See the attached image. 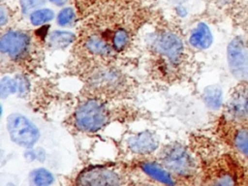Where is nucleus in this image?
I'll use <instances>...</instances> for the list:
<instances>
[{"instance_id": "nucleus-1", "label": "nucleus", "mask_w": 248, "mask_h": 186, "mask_svg": "<svg viewBox=\"0 0 248 186\" xmlns=\"http://www.w3.org/2000/svg\"><path fill=\"white\" fill-rule=\"evenodd\" d=\"M151 49L157 56V67L161 73L171 75L182 63L185 54L183 41L175 31L159 29L153 34Z\"/></svg>"}, {"instance_id": "nucleus-2", "label": "nucleus", "mask_w": 248, "mask_h": 186, "mask_svg": "<svg viewBox=\"0 0 248 186\" xmlns=\"http://www.w3.org/2000/svg\"><path fill=\"white\" fill-rule=\"evenodd\" d=\"M108 121V108L100 98L90 97L82 101L74 112V124L83 133H96Z\"/></svg>"}, {"instance_id": "nucleus-3", "label": "nucleus", "mask_w": 248, "mask_h": 186, "mask_svg": "<svg viewBox=\"0 0 248 186\" xmlns=\"http://www.w3.org/2000/svg\"><path fill=\"white\" fill-rule=\"evenodd\" d=\"M90 66L91 69L87 75L86 82L93 92L112 96L123 91L125 87V78L123 74L112 67L110 63H99Z\"/></svg>"}, {"instance_id": "nucleus-4", "label": "nucleus", "mask_w": 248, "mask_h": 186, "mask_svg": "<svg viewBox=\"0 0 248 186\" xmlns=\"http://www.w3.org/2000/svg\"><path fill=\"white\" fill-rule=\"evenodd\" d=\"M0 52L12 62L18 64L28 62L33 52L32 38L25 31H6L0 39Z\"/></svg>"}, {"instance_id": "nucleus-5", "label": "nucleus", "mask_w": 248, "mask_h": 186, "mask_svg": "<svg viewBox=\"0 0 248 186\" xmlns=\"http://www.w3.org/2000/svg\"><path fill=\"white\" fill-rule=\"evenodd\" d=\"M160 164L171 173L189 178L196 172V164L188 150L179 143L167 145L159 155Z\"/></svg>"}, {"instance_id": "nucleus-6", "label": "nucleus", "mask_w": 248, "mask_h": 186, "mask_svg": "<svg viewBox=\"0 0 248 186\" xmlns=\"http://www.w3.org/2000/svg\"><path fill=\"white\" fill-rule=\"evenodd\" d=\"M7 131L16 144L31 148L40 138L37 126L21 113H12L7 117Z\"/></svg>"}, {"instance_id": "nucleus-7", "label": "nucleus", "mask_w": 248, "mask_h": 186, "mask_svg": "<svg viewBox=\"0 0 248 186\" xmlns=\"http://www.w3.org/2000/svg\"><path fill=\"white\" fill-rule=\"evenodd\" d=\"M227 57L232 75L248 80V43L239 37L233 39L228 46Z\"/></svg>"}, {"instance_id": "nucleus-8", "label": "nucleus", "mask_w": 248, "mask_h": 186, "mask_svg": "<svg viewBox=\"0 0 248 186\" xmlns=\"http://www.w3.org/2000/svg\"><path fill=\"white\" fill-rule=\"evenodd\" d=\"M78 185H120L123 183L120 174L108 167H91L83 170L77 177Z\"/></svg>"}, {"instance_id": "nucleus-9", "label": "nucleus", "mask_w": 248, "mask_h": 186, "mask_svg": "<svg viewBox=\"0 0 248 186\" xmlns=\"http://www.w3.org/2000/svg\"><path fill=\"white\" fill-rule=\"evenodd\" d=\"M227 117L235 123H248V84H243L232 93L226 108Z\"/></svg>"}, {"instance_id": "nucleus-10", "label": "nucleus", "mask_w": 248, "mask_h": 186, "mask_svg": "<svg viewBox=\"0 0 248 186\" xmlns=\"http://www.w3.org/2000/svg\"><path fill=\"white\" fill-rule=\"evenodd\" d=\"M158 140L156 136L148 131L140 132L128 140V146L132 152L140 155H147L155 151L158 147Z\"/></svg>"}, {"instance_id": "nucleus-11", "label": "nucleus", "mask_w": 248, "mask_h": 186, "mask_svg": "<svg viewBox=\"0 0 248 186\" xmlns=\"http://www.w3.org/2000/svg\"><path fill=\"white\" fill-rule=\"evenodd\" d=\"M140 168L141 170L150 178L159 181L164 184L173 185L175 184V180L171 175V172L169 171L163 165L156 162L144 161L140 162Z\"/></svg>"}, {"instance_id": "nucleus-12", "label": "nucleus", "mask_w": 248, "mask_h": 186, "mask_svg": "<svg viewBox=\"0 0 248 186\" xmlns=\"http://www.w3.org/2000/svg\"><path fill=\"white\" fill-rule=\"evenodd\" d=\"M208 3L214 8L222 11L223 13L241 16L248 15V0H207Z\"/></svg>"}, {"instance_id": "nucleus-13", "label": "nucleus", "mask_w": 248, "mask_h": 186, "mask_svg": "<svg viewBox=\"0 0 248 186\" xmlns=\"http://www.w3.org/2000/svg\"><path fill=\"white\" fill-rule=\"evenodd\" d=\"M213 42V37L209 27L203 23L200 22L198 25L192 30L189 43L190 45L198 49H206L208 48Z\"/></svg>"}, {"instance_id": "nucleus-14", "label": "nucleus", "mask_w": 248, "mask_h": 186, "mask_svg": "<svg viewBox=\"0 0 248 186\" xmlns=\"http://www.w3.org/2000/svg\"><path fill=\"white\" fill-rule=\"evenodd\" d=\"M48 46L52 48H63L71 45L77 38L73 32L55 30L48 36Z\"/></svg>"}, {"instance_id": "nucleus-15", "label": "nucleus", "mask_w": 248, "mask_h": 186, "mask_svg": "<svg viewBox=\"0 0 248 186\" xmlns=\"http://www.w3.org/2000/svg\"><path fill=\"white\" fill-rule=\"evenodd\" d=\"M202 98L205 105L211 109H218L223 101L222 90L217 85H209L207 86L202 93Z\"/></svg>"}, {"instance_id": "nucleus-16", "label": "nucleus", "mask_w": 248, "mask_h": 186, "mask_svg": "<svg viewBox=\"0 0 248 186\" xmlns=\"http://www.w3.org/2000/svg\"><path fill=\"white\" fill-rule=\"evenodd\" d=\"M29 179L33 185L46 186L53 183L54 176L49 170L40 168V169H35L30 172Z\"/></svg>"}, {"instance_id": "nucleus-17", "label": "nucleus", "mask_w": 248, "mask_h": 186, "mask_svg": "<svg viewBox=\"0 0 248 186\" xmlns=\"http://www.w3.org/2000/svg\"><path fill=\"white\" fill-rule=\"evenodd\" d=\"M54 17V12L50 9H37L30 13L29 19L32 25L41 26L48 21H50Z\"/></svg>"}, {"instance_id": "nucleus-18", "label": "nucleus", "mask_w": 248, "mask_h": 186, "mask_svg": "<svg viewBox=\"0 0 248 186\" xmlns=\"http://www.w3.org/2000/svg\"><path fill=\"white\" fill-rule=\"evenodd\" d=\"M18 92V83L16 78H11L9 77H4L0 82V95L1 98H6L12 94Z\"/></svg>"}, {"instance_id": "nucleus-19", "label": "nucleus", "mask_w": 248, "mask_h": 186, "mask_svg": "<svg viewBox=\"0 0 248 186\" xmlns=\"http://www.w3.org/2000/svg\"><path fill=\"white\" fill-rule=\"evenodd\" d=\"M233 140L235 147L243 155L248 157V129H242L237 131Z\"/></svg>"}, {"instance_id": "nucleus-20", "label": "nucleus", "mask_w": 248, "mask_h": 186, "mask_svg": "<svg viewBox=\"0 0 248 186\" xmlns=\"http://www.w3.org/2000/svg\"><path fill=\"white\" fill-rule=\"evenodd\" d=\"M76 13L73 8L66 7L62 9L57 16V23L60 26H69L76 20Z\"/></svg>"}, {"instance_id": "nucleus-21", "label": "nucleus", "mask_w": 248, "mask_h": 186, "mask_svg": "<svg viewBox=\"0 0 248 186\" xmlns=\"http://www.w3.org/2000/svg\"><path fill=\"white\" fill-rule=\"evenodd\" d=\"M20 7L23 14H27L30 11H35L37 8L43 6L46 0H20Z\"/></svg>"}, {"instance_id": "nucleus-22", "label": "nucleus", "mask_w": 248, "mask_h": 186, "mask_svg": "<svg viewBox=\"0 0 248 186\" xmlns=\"http://www.w3.org/2000/svg\"><path fill=\"white\" fill-rule=\"evenodd\" d=\"M79 16H83L92 6L101 0H72Z\"/></svg>"}, {"instance_id": "nucleus-23", "label": "nucleus", "mask_w": 248, "mask_h": 186, "mask_svg": "<svg viewBox=\"0 0 248 186\" xmlns=\"http://www.w3.org/2000/svg\"><path fill=\"white\" fill-rule=\"evenodd\" d=\"M16 79H17V83H18V93H19V95L20 96L26 95L28 93L29 87H30V83H29L28 79L23 76H17Z\"/></svg>"}, {"instance_id": "nucleus-24", "label": "nucleus", "mask_w": 248, "mask_h": 186, "mask_svg": "<svg viewBox=\"0 0 248 186\" xmlns=\"http://www.w3.org/2000/svg\"><path fill=\"white\" fill-rule=\"evenodd\" d=\"M48 1L51 2L52 4L56 5V6H59V7L64 6L68 2V0H48Z\"/></svg>"}]
</instances>
